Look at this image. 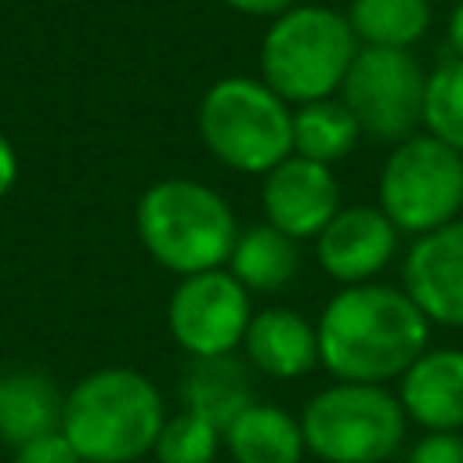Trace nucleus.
<instances>
[{
    "label": "nucleus",
    "mask_w": 463,
    "mask_h": 463,
    "mask_svg": "<svg viewBox=\"0 0 463 463\" xmlns=\"http://www.w3.org/2000/svg\"><path fill=\"white\" fill-rule=\"evenodd\" d=\"M358 47H387V51H412L430 22V0H351L344 11Z\"/></svg>",
    "instance_id": "nucleus-19"
},
{
    "label": "nucleus",
    "mask_w": 463,
    "mask_h": 463,
    "mask_svg": "<svg viewBox=\"0 0 463 463\" xmlns=\"http://www.w3.org/2000/svg\"><path fill=\"white\" fill-rule=\"evenodd\" d=\"M445 40H449L452 58H463V0H456V4H452V11H449V22H445Z\"/></svg>",
    "instance_id": "nucleus-27"
},
{
    "label": "nucleus",
    "mask_w": 463,
    "mask_h": 463,
    "mask_svg": "<svg viewBox=\"0 0 463 463\" xmlns=\"http://www.w3.org/2000/svg\"><path fill=\"white\" fill-rule=\"evenodd\" d=\"M163 420L166 402L145 373L105 365L65 391L61 434L83 463H134L152 452Z\"/></svg>",
    "instance_id": "nucleus-2"
},
{
    "label": "nucleus",
    "mask_w": 463,
    "mask_h": 463,
    "mask_svg": "<svg viewBox=\"0 0 463 463\" xmlns=\"http://www.w3.org/2000/svg\"><path fill=\"white\" fill-rule=\"evenodd\" d=\"M11 463H83V459L61 430H51V434H40V438L18 445Z\"/></svg>",
    "instance_id": "nucleus-24"
},
{
    "label": "nucleus",
    "mask_w": 463,
    "mask_h": 463,
    "mask_svg": "<svg viewBox=\"0 0 463 463\" xmlns=\"http://www.w3.org/2000/svg\"><path fill=\"white\" fill-rule=\"evenodd\" d=\"M14 181H18V152H14L11 137L0 134V199L14 188Z\"/></svg>",
    "instance_id": "nucleus-26"
},
{
    "label": "nucleus",
    "mask_w": 463,
    "mask_h": 463,
    "mask_svg": "<svg viewBox=\"0 0 463 463\" xmlns=\"http://www.w3.org/2000/svg\"><path fill=\"white\" fill-rule=\"evenodd\" d=\"M402 289L430 326L463 329V217L412 239L402 264Z\"/></svg>",
    "instance_id": "nucleus-12"
},
{
    "label": "nucleus",
    "mask_w": 463,
    "mask_h": 463,
    "mask_svg": "<svg viewBox=\"0 0 463 463\" xmlns=\"http://www.w3.org/2000/svg\"><path fill=\"white\" fill-rule=\"evenodd\" d=\"M409 416L383 383L333 380L300 412L304 445L322 463H387L405 445Z\"/></svg>",
    "instance_id": "nucleus-6"
},
{
    "label": "nucleus",
    "mask_w": 463,
    "mask_h": 463,
    "mask_svg": "<svg viewBox=\"0 0 463 463\" xmlns=\"http://www.w3.org/2000/svg\"><path fill=\"white\" fill-rule=\"evenodd\" d=\"M199 141L206 152L235 170L264 177L293 156V105H286L260 76L213 80L195 109Z\"/></svg>",
    "instance_id": "nucleus-5"
},
{
    "label": "nucleus",
    "mask_w": 463,
    "mask_h": 463,
    "mask_svg": "<svg viewBox=\"0 0 463 463\" xmlns=\"http://www.w3.org/2000/svg\"><path fill=\"white\" fill-rule=\"evenodd\" d=\"M246 289L253 293H279L286 289L300 271V246L286 232L264 224L239 228V239L232 246V257L224 264Z\"/></svg>",
    "instance_id": "nucleus-18"
},
{
    "label": "nucleus",
    "mask_w": 463,
    "mask_h": 463,
    "mask_svg": "<svg viewBox=\"0 0 463 463\" xmlns=\"http://www.w3.org/2000/svg\"><path fill=\"white\" fill-rule=\"evenodd\" d=\"M224 7H232V11H239V14H250V18H279L282 11H289L293 4H300V0H221Z\"/></svg>",
    "instance_id": "nucleus-25"
},
{
    "label": "nucleus",
    "mask_w": 463,
    "mask_h": 463,
    "mask_svg": "<svg viewBox=\"0 0 463 463\" xmlns=\"http://www.w3.org/2000/svg\"><path fill=\"white\" fill-rule=\"evenodd\" d=\"M376 206L412 239L463 217V156L423 130L391 145L380 166Z\"/></svg>",
    "instance_id": "nucleus-7"
},
{
    "label": "nucleus",
    "mask_w": 463,
    "mask_h": 463,
    "mask_svg": "<svg viewBox=\"0 0 463 463\" xmlns=\"http://www.w3.org/2000/svg\"><path fill=\"white\" fill-rule=\"evenodd\" d=\"M242 354L260 376L300 380L318 365V329L293 307H260L246 326Z\"/></svg>",
    "instance_id": "nucleus-14"
},
{
    "label": "nucleus",
    "mask_w": 463,
    "mask_h": 463,
    "mask_svg": "<svg viewBox=\"0 0 463 463\" xmlns=\"http://www.w3.org/2000/svg\"><path fill=\"white\" fill-rule=\"evenodd\" d=\"M253 402L257 398H253L250 365L235 354L192 358L181 376V409L217 423L221 430Z\"/></svg>",
    "instance_id": "nucleus-17"
},
{
    "label": "nucleus",
    "mask_w": 463,
    "mask_h": 463,
    "mask_svg": "<svg viewBox=\"0 0 463 463\" xmlns=\"http://www.w3.org/2000/svg\"><path fill=\"white\" fill-rule=\"evenodd\" d=\"M427 69L412 51L358 47L336 98L354 116L362 137L398 145L423 127Z\"/></svg>",
    "instance_id": "nucleus-8"
},
{
    "label": "nucleus",
    "mask_w": 463,
    "mask_h": 463,
    "mask_svg": "<svg viewBox=\"0 0 463 463\" xmlns=\"http://www.w3.org/2000/svg\"><path fill=\"white\" fill-rule=\"evenodd\" d=\"M250 318V289L228 268L177 279L166 300V329L188 358L235 354L242 347Z\"/></svg>",
    "instance_id": "nucleus-9"
},
{
    "label": "nucleus",
    "mask_w": 463,
    "mask_h": 463,
    "mask_svg": "<svg viewBox=\"0 0 463 463\" xmlns=\"http://www.w3.org/2000/svg\"><path fill=\"white\" fill-rule=\"evenodd\" d=\"M398 402L423 430H463V347H427L402 376Z\"/></svg>",
    "instance_id": "nucleus-13"
},
{
    "label": "nucleus",
    "mask_w": 463,
    "mask_h": 463,
    "mask_svg": "<svg viewBox=\"0 0 463 463\" xmlns=\"http://www.w3.org/2000/svg\"><path fill=\"white\" fill-rule=\"evenodd\" d=\"M354 54L358 40L344 11L329 4H293L264 29L260 80L297 109L336 98Z\"/></svg>",
    "instance_id": "nucleus-4"
},
{
    "label": "nucleus",
    "mask_w": 463,
    "mask_h": 463,
    "mask_svg": "<svg viewBox=\"0 0 463 463\" xmlns=\"http://www.w3.org/2000/svg\"><path fill=\"white\" fill-rule=\"evenodd\" d=\"M402 232L380 206L354 203L340 206L336 217L315 235L318 268L336 286H362L376 282V275L394 260Z\"/></svg>",
    "instance_id": "nucleus-10"
},
{
    "label": "nucleus",
    "mask_w": 463,
    "mask_h": 463,
    "mask_svg": "<svg viewBox=\"0 0 463 463\" xmlns=\"http://www.w3.org/2000/svg\"><path fill=\"white\" fill-rule=\"evenodd\" d=\"M423 134L463 156V58L449 54L434 72H427Z\"/></svg>",
    "instance_id": "nucleus-21"
},
{
    "label": "nucleus",
    "mask_w": 463,
    "mask_h": 463,
    "mask_svg": "<svg viewBox=\"0 0 463 463\" xmlns=\"http://www.w3.org/2000/svg\"><path fill=\"white\" fill-rule=\"evenodd\" d=\"M134 228L145 253L181 279L224 268L239 239L232 203L195 177L148 184L134 206Z\"/></svg>",
    "instance_id": "nucleus-3"
},
{
    "label": "nucleus",
    "mask_w": 463,
    "mask_h": 463,
    "mask_svg": "<svg viewBox=\"0 0 463 463\" xmlns=\"http://www.w3.org/2000/svg\"><path fill=\"white\" fill-rule=\"evenodd\" d=\"M224 452L232 463H300L307 456L300 416L275 402H253L224 427Z\"/></svg>",
    "instance_id": "nucleus-15"
},
{
    "label": "nucleus",
    "mask_w": 463,
    "mask_h": 463,
    "mask_svg": "<svg viewBox=\"0 0 463 463\" xmlns=\"http://www.w3.org/2000/svg\"><path fill=\"white\" fill-rule=\"evenodd\" d=\"M224 449V430L188 409H177L163 420L152 445L156 463H213Z\"/></svg>",
    "instance_id": "nucleus-22"
},
{
    "label": "nucleus",
    "mask_w": 463,
    "mask_h": 463,
    "mask_svg": "<svg viewBox=\"0 0 463 463\" xmlns=\"http://www.w3.org/2000/svg\"><path fill=\"white\" fill-rule=\"evenodd\" d=\"M362 130L340 98H322L293 109V156L336 166L354 152Z\"/></svg>",
    "instance_id": "nucleus-20"
},
{
    "label": "nucleus",
    "mask_w": 463,
    "mask_h": 463,
    "mask_svg": "<svg viewBox=\"0 0 463 463\" xmlns=\"http://www.w3.org/2000/svg\"><path fill=\"white\" fill-rule=\"evenodd\" d=\"M405 463H463V430H423L409 445Z\"/></svg>",
    "instance_id": "nucleus-23"
},
{
    "label": "nucleus",
    "mask_w": 463,
    "mask_h": 463,
    "mask_svg": "<svg viewBox=\"0 0 463 463\" xmlns=\"http://www.w3.org/2000/svg\"><path fill=\"white\" fill-rule=\"evenodd\" d=\"M65 394L61 387L36 369L0 373V441L18 449L40 434L61 430Z\"/></svg>",
    "instance_id": "nucleus-16"
},
{
    "label": "nucleus",
    "mask_w": 463,
    "mask_h": 463,
    "mask_svg": "<svg viewBox=\"0 0 463 463\" xmlns=\"http://www.w3.org/2000/svg\"><path fill=\"white\" fill-rule=\"evenodd\" d=\"M318 365L347 383H391L430 344V322L402 286H340L322 307Z\"/></svg>",
    "instance_id": "nucleus-1"
},
{
    "label": "nucleus",
    "mask_w": 463,
    "mask_h": 463,
    "mask_svg": "<svg viewBox=\"0 0 463 463\" xmlns=\"http://www.w3.org/2000/svg\"><path fill=\"white\" fill-rule=\"evenodd\" d=\"M344 206L340 181L333 166L311 163L304 156H286L260 181L264 221L289 239H315Z\"/></svg>",
    "instance_id": "nucleus-11"
}]
</instances>
